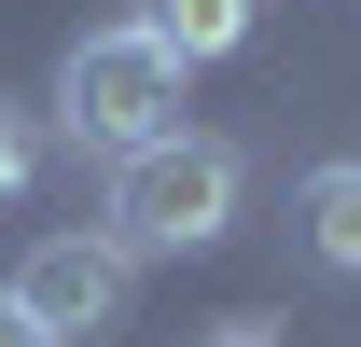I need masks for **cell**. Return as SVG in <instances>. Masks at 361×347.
Listing matches in <instances>:
<instances>
[{
	"mask_svg": "<svg viewBox=\"0 0 361 347\" xmlns=\"http://www.w3.org/2000/svg\"><path fill=\"white\" fill-rule=\"evenodd\" d=\"M56 126H70V153H97V167L180 139V56L153 42L139 14L126 28H84V42L56 56Z\"/></svg>",
	"mask_w": 361,
	"mask_h": 347,
	"instance_id": "6da1fadb",
	"label": "cell"
},
{
	"mask_svg": "<svg viewBox=\"0 0 361 347\" xmlns=\"http://www.w3.org/2000/svg\"><path fill=\"white\" fill-rule=\"evenodd\" d=\"M236 195H250V167H236V139H153V153H126L111 167V236H126L139 264H195L236 236Z\"/></svg>",
	"mask_w": 361,
	"mask_h": 347,
	"instance_id": "7a4b0ae2",
	"label": "cell"
},
{
	"mask_svg": "<svg viewBox=\"0 0 361 347\" xmlns=\"http://www.w3.org/2000/svg\"><path fill=\"white\" fill-rule=\"evenodd\" d=\"M0 292L28 305L56 347H97L111 319H126V292H139V250L111 236V222H70V236H28V264H14Z\"/></svg>",
	"mask_w": 361,
	"mask_h": 347,
	"instance_id": "3957f363",
	"label": "cell"
},
{
	"mask_svg": "<svg viewBox=\"0 0 361 347\" xmlns=\"http://www.w3.org/2000/svg\"><path fill=\"white\" fill-rule=\"evenodd\" d=\"M292 236H306L319 278H361V153H334V167L292 181Z\"/></svg>",
	"mask_w": 361,
	"mask_h": 347,
	"instance_id": "277c9868",
	"label": "cell"
},
{
	"mask_svg": "<svg viewBox=\"0 0 361 347\" xmlns=\"http://www.w3.org/2000/svg\"><path fill=\"white\" fill-rule=\"evenodd\" d=\"M250 14H264V0H139V28H153V42H167L180 70L236 56V42H250Z\"/></svg>",
	"mask_w": 361,
	"mask_h": 347,
	"instance_id": "5b68a950",
	"label": "cell"
},
{
	"mask_svg": "<svg viewBox=\"0 0 361 347\" xmlns=\"http://www.w3.org/2000/svg\"><path fill=\"white\" fill-rule=\"evenodd\" d=\"M28 167H42V126H28V111H14V97H0V209H14V195H28Z\"/></svg>",
	"mask_w": 361,
	"mask_h": 347,
	"instance_id": "8992f818",
	"label": "cell"
},
{
	"mask_svg": "<svg viewBox=\"0 0 361 347\" xmlns=\"http://www.w3.org/2000/svg\"><path fill=\"white\" fill-rule=\"evenodd\" d=\"M0 347H56V334H42V319H28L14 292H0Z\"/></svg>",
	"mask_w": 361,
	"mask_h": 347,
	"instance_id": "52a82bcc",
	"label": "cell"
},
{
	"mask_svg": "<svg viewBox=\"0 0 361 347\" xmlns=\"http://www.w3.org/2000/svg\"><path fill=\"white\" fill-rule=\"evenodd\" d=\"M209 347H264V334H209Z\"/></svg>",
	"mask_w": 361,
	"mask_h": 347,
	"instance_id": "ba28073f",
	"label": "cell"
}]
</instances>
